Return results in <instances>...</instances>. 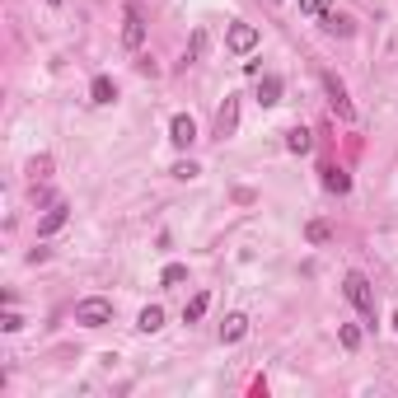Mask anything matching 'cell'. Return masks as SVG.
<instances>
[{
    "label": "cell",
    "instance_id": "2e32d148",
    "mask_svg": "<svg viewBox=\"0 0 398 398\" xmlns=\"http://www.w3.org/2000/svg\"><path fill=\"white\" fill-rule=\"evenodd\" d=\"M207 305H211V295H207V291L192 295V300H187V309H183V323H197V318L207 314Z\"/></svg>",
    "mask_w": 398,
    "mask_h": 398
},
{
    "label": "cell",
    "instance_id": "9c48e42d",
    "mask_svg": "<svg viewBox=\"0 0 398 398\" xmlns=\"http://www.w3.org/2000/svg\"><path fill=\"white\" fill-rule=\"evenodd\" d=\"M66 220H71V207H66V202H56L52 211H47L43 220H38V235H43V239H47V235H56V230H61Z\"/></svg>",
    "mask_w": 398,
    "mask_h": 398
},
{
    "label": "cell",
    "instance_id": "52a82bcc",
    "mask_svg": "<svg viewBox=\"0 0 398 398\" xmlns=\"http://www.w3.org/2000/svg\"><path fill=\"white\" fill-rule=\"evenodd\" d=\"M318 24H323V33H333V38H351V33H356L351 14H342V10H323Z\"/></svg>",
    "mask_w": 398,
    "mask_h": 398
},
{
    "label": "cell",
    "instance_id": "7a4b0ae2",
    "mask_svg": "<svg viewBox=\"0 0 398 398\" xmlns=\"http://www.w3.org/2000/svg\"><path fill=\"white\" fill-rule=\"evenodd\" d=\"M75 323H84V328H104V323H113V300H104V295L80 300L75 305Z\"/></svg>",
    "mask_w": 398,
    "mask_h": 398
},
{
    "label": "cell",
    "instance_id": "5bb4252c",
    "mask_svg": "<svg viewBox=\"0 0 398 398\" xmlns=\"http://www.w3.org/2000/svg\"><path fill=\"white\" fill-rule=\"evenodd\" d=\"M286 150H291V155H309V150H314V136L305 132V127H291V132H286Z\"/></svg>",
    "mask_w": 398,
    "mask_h": 398
},
{
    "label": "cell",
    "instance_id": "484cf974",
    "mask_svg": "<svg viewBox=\"0 0 398 398\" xmlns=\"http://www.w3.org/2000/svg\"><path fill=\"white\" fill-rule=\"evenodd\" d=\"M394 328H398V314H394Z\"/></svg>",
    "mask_w": 398,
    "mask_h": 398
},
{
    "label": "cell",
    "instance_id": "d4e9b609",
    "mask_svg": "<svg viewBox=\"0 0 398 398\" xmlns=\"http://www.w3.org/2000/svg\"><path fill=\"white\" fill-rule=\"evenodd\" d=\"M47 5H61V0H47Z\"/></svg>",
    "mask_w": 398,
    "mask_h": 398
},
{
    "label": "cell",
    "instance_id": "7c38bea8",
    "mask_svg": "<svg viewBox=\"0 0 398 398\" xmlns=\"http://www.w3.org/2000/svg\"><path fill=\"white\" fill-rule=\"evenodd\" d=\"M113 99H117L113 75H94V84H89V104H113Z\"/></svg>",
    "mask_w": 398,
    "mask_h": 398
},
{
    "label": "cell",
    "instance_id": "ffe728a7",
    "mask_svg": "<svg viewBox=\"0 0 398 398\" xmlns=\"http://www.w3.org/2000/svg\"><path fill=\"white\" fill-rule=\"evenodd\" d=\"M159 281H164V286H178V281H187V267L183 263H169L164 272H159Z\"/></svg>",
    "mask_w": 398,
    "mask_h": 398
},
{
    "label": "cell",
    "instance_id": "8992f818",
    "mask_svg": "<svg viewBox=\"0 0 398 398\" xmlns=\"http://www.w3.org/2000/svg\"><path fill=\"white\" fill-rule=\"evenodd\" d=\"M235 132H239V99L230 94V99H225V108L215 113V136H220V141H230Z\"/></svg>",
    "mask_w": 398,
    "mask_h": 398
},
{
    "label": "cell",
    "instance_id": "8fae6325",
    "mask_svg": "<svg viewBox=\"0 0 398 398\" xmlns=\"http://www.w3.org/2000/svg\"><path fill=\"white\" fill-rule=\"evenodd\" d=\"M281 89H286V84H281V75H263V80H258V104H263V108L281 104Z\"/></svg>",
    "mask_w": 398,
    "mask_h": 398
},
{
    "label": "cell",
    "instance_id": "ac0fdd59",
    "mask_svg": "<svg viewBox=\"0 0 398 398\" xmlns=\"http://www.w3.org/2000/svg\"><path fill=\"white\" fill-rule=\"evenodd\" d=\"M305 239H309V244H328V239H333V230H328L323 220H309V225H305Z\"/></svg>",
    "mask_w": 398,
    "mask_h": 398
},
{
    "label": "cell",
    "instance_id": "603a6c76",
    "mask_svg": "<svg viewBox=\"0 0 398 398\" xmlns=\"http://www.w3.org/2000/svg\"><path fill=\"white\" fill-rule=\"evenodd\" d=\"M0 328H5V333H19V328H24V314L5 309V314H0Z\"/></svg>",
    "mask_w": 398,
    "mask_h": 398
},
{
    "label": "cell",
    "instance_id": "5b68a950",
    "mask_svg": "<svg viewBox=\"0 0 398 398\" xmlns=\"http://www.w3.org/2000/svg\"><path fill=\"white\" fill-rule=\"evenodd\" d=\"M225 47H230V52H253V47H258V28L253 24H230V33H225Z\"/></svg>",
    "mask_w": 398,
    "mask_h": 398
},
{
    "label": "cell",
    "instance_id": "277c9868",
    "mask_svg": "<svg viewBox=\"0 0 398 398\" xmlns=\"http://www.w3.org/2000/svg\"><path fill=\"white\" fill-rule=\"evenodd\" d=\"M141 43H145V19H141L136 5H127L122 10V47L127 52H141Z\"/></svg>",
    "mask_w": 398,
    "mask_h": 398
},
{
    "label": "cell",
    "instance_id": "7402d4cb",
    "mask_svg": "<svg viewBox=\"0 0 398 398\" xmlns=\"http://www.w3.org/2000/svg\"><path fill=\"white\" fill-rule=\"evenodd\" d=\"M197 174H202V169H197V164H192V159H178V164H174V178H197Z\"/></svg>",
    "mask_w": 398,
    "mask_h": 398
},
{
    "label": "cell",
    "instance_id": "3957f363",
    "mask_svg": "<svg viewBox=\"0 0 398 398\" xmlns=\"http://www.w3.org/2000/svg\"><path fill=\"white\" fill-rule=\"evenodd\" d=\"M323 94H328V108L342 117V122H356V108H351V99H347V84L333 71H323Z\"/></svg>",
    "mask_w": 398,
    "mask_h": 398
},
{
    "label": "cell",
    "instance_id": "6da1fadb",
    "mask_svg": "<svg viewBox=\"0 0 398 398\" xmlns=\"http://www.w3.org/2000/svg\"><path fill=\"white\" fill-rule=\"evenodd\" d=\"M342 291H347V300H351L366 318H375V291H371V281H366L361 272H347V277H342Z\"/></svg>",
    "mask_w": 398,
    "mask_h": 398
},
{
    "label": "cell",
    "instance_id": "4fadbf2b",
    "mask_svg": "<svg viewBox=\"0 0 398 398\" xmlns=\"http://www.w3.org/2000/svg\"><path fill=\"white\" fill-rule=\"evenodd\" d=\"M248 333V314H225V323H220V342H239Z\"/></svg>",
    "mask_w": 398,
    "mask_h": 398
},
{
    "label": "cell",
    "instance_id": "e0dca14e",
    "mask_svg": "<svg viewBox=\"0 0 398 398\" xmlns=\"http://www.w3.org/2000/svg\"><path fill=\"white\" fill-rule=\"evenodd\" d=\"M338 342H342L347 351H356V347H361V328H356V323H342V328H338Z\"/></svg>",
    "mask_w": 398,
    "mask_h": 398
},
{
    "label": "cell",
    "instance_id": "d6986e66",
    "mask_svg": "<svg viewBox=\"0 0 398 398\" xmlns=\"http://www.w3.org/2000/svg\"><path fill=\"white\" fill-rule=\"evenodd\" d=\"M202 52H207V33H202V28H197V33H192V43H187V66H192V61H202Z\"/></svg>",
    "mask_w": 398,
    "mask_h": 398
},
{
    "label": "cell",
    "instance_id": "cb8c5ba5",
    "mask_svg": "<svg viewBox=\"0 0 398 398\" xmlns=\"http://www.w3.org/2000/svg\"><path fill=\"white\" fill-rule=\"evenodd\" d=\"M300 14H323V0H300Z\"/></svg>",
    "mask_w": 398,
    "mask_h": 398
},
{
    "label": "cell",
    "instance_id": "44dd1931",
    "mask_svg": "<svg viewBox=\"0 0 398 398\" xmlns=\"http://www.w3.org/2000/svg\"><path fill=\"white\" fill-rule=\"evenodd\" d=\"M28 174H33V178H47V174H52V155H33L28 159Z\"/></svg>",
    "mask_w": 398,
    "mask_h": 398
},
{
    "label": "cell",
    "instance_id": "9a60e30c",
    "mask_svg": "<svg viewBox=\"0 0 398 398\" xmlns=\"http://www.w3.org/2000/svg\"><path fill=\"white\" fill-rule=\"evenodd\" d=\"M136 328H141V333H159V328H164V309H159V305H145V309L136 314Z\"/></svg>",
    "mask_w": 398,
    "mask_h": 398
},
{
    "label": "cell",
    "instance_id": "ba28073f",
    "mask_svg": "<svg viewBox=\"0 0 398 398\" xmlns=\"http://www.w3.org/2000/svg\"><path fill=\"white\" fill-rule=\"evenodd\" d=\"M169 141H174V145H178V150H187V145H192V141H197V122H192V117H187V113H178V117H174V122H169Z\"/></svg>",
    "mask_w": 398,
    "mask_h": 398
},
{
    "label": "cell",
    "instance_id": "30bf717a",
    "mask_svg": "<svg viewBox=\"0 0 398 398\" xmlns=\"http://www.w3.org/2000/svg\"><path fill=\"white\" fill-rule=\"evenodd\" d=\"M318 174H323V187H328V192H338V197H342V192H351V178H347V169H338V164H323Z\"/></svg>",
    "mask_w": 398,
    "mask_h": 398
}]
</instances>
